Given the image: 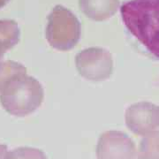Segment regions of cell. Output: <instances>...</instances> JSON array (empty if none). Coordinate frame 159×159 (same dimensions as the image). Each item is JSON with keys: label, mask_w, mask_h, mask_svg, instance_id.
Returning a JSON list of instances; mask_svg holds the SVG:
<instances>
[{"label": "cell", "mask_w": 159, "mask_h": 159, "mask_svg": "<svg viewBox=\"0 0 159 159\" xmlns=\"http://www.w3.org/2000/svg\"><path fill=\"white\" fill-rule=\"evenodd\" d=\"M120 13L128 31L159 59V0H128Z\"/></svg>", "instance_id": "obj_1"}, {"label": "cell", "mask_w": 159, "mask_h": 159, "mask_svg": "<svg viewBox=\"0 0 159 159\" xmlns=\"http://www.w3.org/2000/svg\"><path fill=\"white\" fill-rule=\"evenodd\" d=\"M43 95L39 81L26 74L11 80L0 91V102L8 113L25 117L39 108Z\"/></svg>", "instance_id": "obj_2"}, {"label": "cell", "mask_w": 159, "mask_h": 159, "mask_svg": "<svg viewBox=\"0 0 159 159\" xmlns=\"http://www.w3.org/2000/svg\"><path fill=\"white\" fill-rule=\"evenodd\" d=\"M46 38L58 51L72 50L80 38V23L72 11L56 6L48 16Z\"/></svg>", "instance_id": "obj_3"}, {"label": "cell", "mask_w": 159, "mask_h": 159, "mask_svg": "<svg viewBox=\"0 0 159 159\" xmlns=\"http://www.w3.org/2000/svg\"><path fill=\"white\" fill-rule=\"evenodd\" d=\"M80 75L92 81L109 79L113 72L111 54L102 48L92 47L79 52L75 57Z\"/></svg>", "instance_id": "obj_4"}, {"label": "cell", "mask_w": 159, "mask_h": 159, "mask_svg": "<svg viewBox=\"0 0 159 159\" xmlns=\"http://www.w3.org/2000/svg\"><path fill=\"white\" fill-rule=\"evenodd\" d=\"M97 159H136L134 142L121 131H107L99 137L97 145Z\"/></svg>", "instance_id": "obj_5"}, {"label": "cell", "mask_w": 159, "mask_h": 159, "mask_svg": "<svg viewBox=\"0 0 159 159\" xmlns=\"http://www.w3.org/2000/svg\"><path fill=\"white\" fill-rule=\"evenodd\" d=\"M125 125L139 136H145L159 128V107L148 102L132 104L125 111Z\"/></svg>", "instance_id": "obj_6"}, {"label": "cell", "mask_w": 159, "mask_h": 159, "mask_svg": "<svg viewBox=\"0 0 159 159\" xmlns=\"http://www.w3.org/2000/svg\"><path fill=\"white\" fill-rule=\"evenodd\" d=\"M79 6L87 17L102 21L115 14L119 7V0H79Z\"/></svg>", "instance_id": "obj_7"}, {"label": "cell", "mask_w": 159, "mask_h": 159, "mask_svg": "<svg viewBox=\"0 0 159 159\" xmlns=\"http://www.w3.org/2000/svg\"><path fill=\"white\" fill-rule=\"evenodd\" d=\"M20 30L14 20H0V51L3 53L16 45L20 41Z\"/></svg>", "instance_id": "obj_8"}, {"label": "cell", "mask_w": 159, "mask_h": 159, "mask_svg": "<svg viewBox=\"0 0 159 159\" xmlns=\"http://www.w3.org/2000/svg\"><path fill=\"white\" fill-rule=\"evenodd\" d=\"M136 159H159V131L142 136L137 149Z\"/></svg>", "instance_id": "obj_9"}, {"label": "cell", "mask_w": 159, "mask_h": 159, "mask_svg": "<svg viewBox=\"0 0 159 159\" xmlns=\"http://www.w3.org/2000/svg\"><path fill=\"white\" fill-rule=\"evenodd\" d=\"M27 74V69L20 63L7 60L0 62V91L11 80Z\"/></svg>", "instance_id": "obj_10"}, {"label": "cell", "mask_w": 159, "mask_h": 159, "mask_svg": "<svg viewBox=\"0 0 159 159\" xmlns=\"http://www.w3.org/2000/svg\"><path fill=\"white\" fill-rule=\"evenodd\" d=\"M5 159H48L46 155L38 148L20 147L8 151Z\"/></svg>", "instance_id": "obj_11"}, {"label": "cell", "mask_w": 159, "mask_h": 159, "mask_svg": "<svg viewBox=\"0 0 159 159\" xmlns=\"http://www.w3.org/2000/svg\"><path fill=\"white\" fill-rule=\"evenodd\" d=\"M7 152H8V149H7L6 145L0 144V159H5Z\"/></svg>", "instance_id": "obj_12"}, {"label": "cell", "mask_w": 159, "mask_h": 159, "mask_svg": "<svg viewBox=\"0 0 159 159\" xmlns=\"http://www.w3.org/2000/svg\"><path fill=\"white\" fill-rule=\"evenodd\" d=\"M10 0H0V8L4 7Z\"/></svg>", "instance_id": "obj_13"}, {"label": "cell", "mask_w": 159, "mask_h": 159, "mask_svg": "<svg viewBox=\"0 0 159 159\" xmlns=\"http://www.w3.org/2000/svg\"><path fill=\"white\" fill-rule=\"evenodd\" d=\"M4 55H5V53H3L2 51H0V62H1L2 58H3V57H4Z\"/></svg>", "instance_id": "obj_14"}]
</instances>
